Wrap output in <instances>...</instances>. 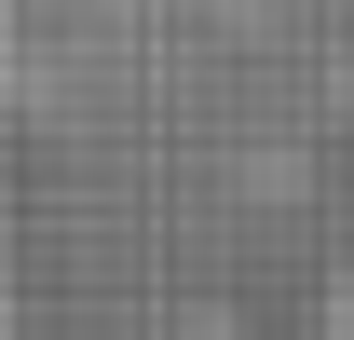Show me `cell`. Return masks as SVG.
<instances>
[{
    "label": "cell",
    "mask_w": 354,
    "mask_h": 340,
    "mask_svg": "<svg viewBox=\"0 0 354 340\" xmlns=\"http://www.w3.org/2000/svg\"><path fill=\"white\" fill-rule=\"evenodd\" d=\"M327 340H354V286H341V313H327Z\"/></svg>",
    "instance_id": "cell-1"
}]
</instances>
